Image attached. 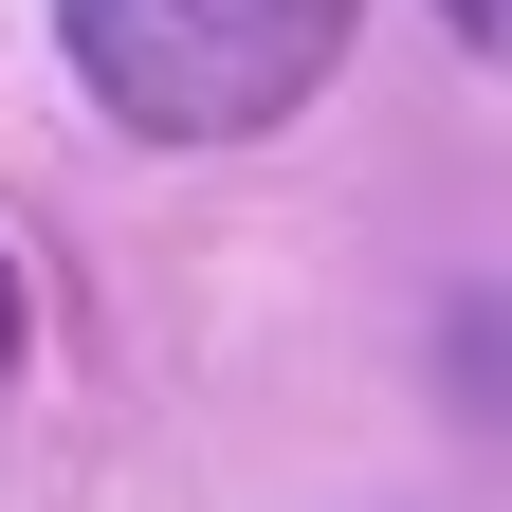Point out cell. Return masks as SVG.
<instances>
[{
    "instance_id": "2",
    "label": "cell",
    "mask_w": 512,
    "mask_h": 512,
    "mask_svg": "<svg viewBox=\"0 0 512 512\" xmlns=\"http://www.w3.org/2000/svg\"><path fill=\"white\" fill-rule=\"evenodd\" d=\"M0 366H19V275H0Z\"/></svg>"
},
{
    "instance_id": "1",
    "label": "cell",
    "mask_w": 512,
    "mask_h": 512,
    "mask_svg": "<svg viewBox=\"0 0 512 512\" xmlns=\"http://www.w3.org/2000/svg\"><path fill=\"white\" fill-rule=\"evenodd\" d=\"M74 74L147 147H238V128L311 110V74L348 55V0H55Z\"/></svg>"
},
{
    "instance_id": "3",
    "label": "cell",
    "mask_w": 512,
    "mask_h": 512,
    "mask_svg": "<svg viewBox=\"0 0 512 512\" xmlns=\"http://www.w3.org/2000/svg\"><path fill=\"white\" fill-rule=\"evenodd\" d=\"M439 19H458V37H494V0H439Z\"/></svg>"
}]
</instances>
